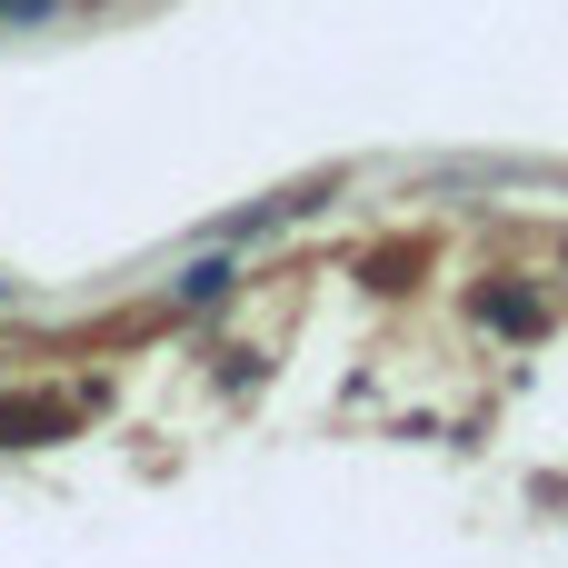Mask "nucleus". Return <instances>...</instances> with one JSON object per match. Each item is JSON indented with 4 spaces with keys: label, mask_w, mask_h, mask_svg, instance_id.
I'll list each match as a JSON object with an SVG mask.
<instances>
[{
    "label": "nucleus",
    "mask_w": 568,
    "mask_h": 568,
    "mask_svg": "<svg viewBox=\"0 0 568 568\" xmlns=\"http://www.w3.org/2000/svg\"><path fill=\"white\" fill-rule=\"evenodd\" d=\"M40 10H50V0H0V20H40Z\"/></svg>",
    "instance_id": "f257e3e1"
}]
</instances>
